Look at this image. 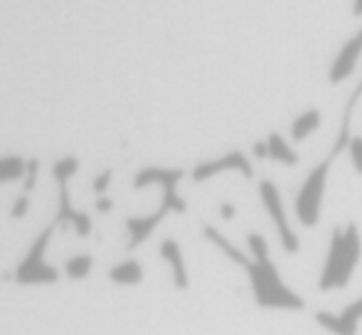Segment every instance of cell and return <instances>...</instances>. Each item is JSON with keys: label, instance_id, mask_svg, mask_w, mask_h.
I'll return each instance as SVG.
<instances>
[{"label": "cell", "instance_id": "6da1fadb", "mask_svg": "<svg viewBox=\"0 0 362 335\" xmlns=\"http://www.w3.org/2000/svg\"><path fill=\"white\" fill-rule=\"evenodd\" d=\"M249 249H252V259L244 264L247 269L249 283H252L254 301L262 308H281V311H303V298L284 283L279 269L274 266L272 257H269V242L262 235L252 232L247 237Z\"/></svg>", "mask_w": 362, "mask_h": 335}, {"label": "cell", "instance_id": "7a4b0ae2", "mask_svg": "<svg viewBox=\"0 0 362 335\" xmlns=\"http://www.w3.org/2000/svg\"><path fill=\"white\" fill-rule=\"evenodd\" d=\"M362 257V237L355 222H350L345 230L335 227L330 235V249L325 259L323 274H320V291H333V288H345L353 278L355 269Z\"/></svg>", "mask_w": 362, "mask_h": 335}, {"label": "cell", "instance_id": "3957f363", "mask_svg": "<svg viewBox=\"0 0 362 335\" xmlns=\"http://www.w3.org/2000/svg\"><path fill=\"white\" fill-rule=\"evenodd\" d=\"M328 172H330V158L320 160V163L308 172V177H305V182L300 185V190L296 192V215H298L303 227H313L315 222L320 220L325 185H328Z\"/></svg>", "mask_w": 362, "mask_h": 335}, {"label": "cell", "instance_id": "277c9868", "mask_svg": "<svg viewBox=\"0 0 362 335\" xmlns=\"http://www.w3.org/2000/svg\"><path fill=\"white\" fill-rule=\"evenodd\" d=\"M185 172L180 168L175 170H165V168H144V170L136 172L134 177V187L136 190H144L148 185H158L163 190V205L170 212H185L187 205L180 195H177V182L182 180Z\"/></svg>", "mask_w": 362, "mask_h": 335}, {"label": "cell", "instance_id": "5b68a950", "mask_svg": "<svg viewBox=\"0 0 362 335\" xmlns=\"http://www.w3.org/2000/svg\"><path fill=\"white\" fill-rule=\"evenodd\" d=\"M259 197H262V205L267 207L269 217H272L274 225H276L279 240H281V249L286 254H296L300 249V242H298V235L293 232V227H291L286 210H284L281 192L276 190V185H274L272 180H262L259 182Z\"/></svg>", "mask_w": 362, "mask_h": 335}, {"label": "cell", "instance_id": "8992f818", "mask_svg": "<svg viewBox=\"0 0 362 335\" xmlns=\"http://www.w3.org/2000/svg\"><path fill=\"white\" fill-rule=\"evenodd\" d=\"M52 232H54V225H49L47 230L35 240V245L30 247L23 264L15 269V278H18L20 283H54L59 278L57 269L47 266V264L42 261V254L47 249V242H49V237H52Z\"/></svg>", "mask_w": 362, "mask_h": 335}, {"label": "cell", "instance_id": "52a82bcc", "mask_svg": "<svg viewBox=\"0 0 362 335\" xmlns=\"http://www.w3.org/2000/svg\"><path fill=\"white\" fill-rule=\"evenodd\" d=\"M360 321H362V298L353 301L350 306H345L340 313H328V311L315 313V323L323 326L325 331H330L333 335H358Z\"/></svg>", "mask_w": 362, "mask_h": 335}, {"label": "cell", "instance_id": "ba28073f", "mask_svg": "<svg viewBox=\"0 0 362 335\" xmlns=\"http://www.w3.org/2000/svg\"><path fill=\"white\" fill-rule=\"evenodd\" d=\"M224 170H239L244 177H254V165L249 163V158L242 153V151H232V153L222 155L217 160H205V163H197L195 170H192V180L195 182H205L210 177H215L217 172Z\"/></svg>", "mask_w": 362, "mask_h": 335}, {"label": "cell", "instance_id": "9c48e42d", "mask_svg": "<svg viewBox=\"0 0 362 335\" xmlns=\"http://www.w3.org/2000/svg\"><path fill=\"white\" fill-rule=\"evenodd\" d=\"M362 54V30L355 37H350L348 42L340 47L338 57L333 59V64H330V84H340L345 82L348 77H353L355 67H358V59Z\"/></svg>", "mask_w": 362, "mask_h": 335}, {"label": "cell", "instance_id": "30bf717a", "mask_svg": "<svg viewBox=\"0 0 362 335\" xmlns=\"http://www.w3.org/2000/svg\"><path fill=\"white\" fill-rule=\"evenodd\" d=\"M64 222L74 225V230H76V235H79V237H86L91 232L89 215H84V212H76L72 207V202H69L67 185H59V210H57V215H54L52 225H64Z\"/></svg>", "mask_w": 362, "mask_h": 335}, {"label": "cell", "instance_id": "8fae6325", "mask_svg": "<svg viewBox=\"0 0 362 335\" xmlns=\"http://www.w3.org/2000/svg\"><path fill=\"white\" fill-rule=\"evenodd\" d=\"M168 212H170V210H168L165 205H160L156 212H153V215H148V217H129V220H126V227H129V235H131L129 249L144 245L148 237L153 235V230H156V227L165 220Z\"/></svg>", "mask_w": 362, "mask_h": 335}, {"label": "cell", "instance_id": "7c38bea8", "mask_svg": "<svg viewBox=\"0 0 362 335\" xmlns=\"http://www.w3.org/2000/svg\"><path fill=\"white\" fill-rule=\"evenodd\" d=\"M160 257L170 264L175 288H187V269H185V261H182L180 245H177L175 240H163L160 242Z\"/></svg>", "mask_w": 362, "mask_h": 335}, {"label": "cell", "instance_id": "4fadbf2b", "mask_svg": "<svg viewBox=\"0 0 362 335\" xmlns=\"http://www.w3.org/2000/svg\"><path fill=\"white\" fill-rule=\"evenodd\" d=\"M320 121H323V114H320L318 109H308V111H305V114L296 116L293 124H291V139H293L296 143H300V141H305L310 134H313L315 129H318Z\"/></svg>", "mask_w": 362, "mask_h": 335}, {"label": "cell", "instance_id": "5bb4252c", "mask_svg": "<svg viewBox=\"0 0 362 335\" xmlns=\"http://www.w3.org/2000/svg\"><path fill=\"white\" fill-rule=\"evenodd\" d=\"M362 96V82L358 84V89L353 91V96L348 99V104H345V114H343V126H340V134H338V141H335L333 146V155H338L340 151L348 148L350 139H353V134H350V121H353V111H355V104H358V99Z\"/></svg>", "mask_w": 362, "mask_h": 335}, {"label": "cell", "instance_id": "9a60e30c", "mask_svg": "<svg viewBox=\"0 0 362 335\" xmlns=\"http://www.w3.org/2000/svg\"><path fill=\"white\" fill-rule=\"evenodd\" d=\"M267 143H269V158H272L274 163H284V165L298 163V153L291 148V143L281 134H272L267 139Z\"/></svg>", "mask_w": 362, "mask_h": 335}, {"label": "cell", "instance_id": "2e32d148", "mask_svg": "<svg viewBox=\"0 0 362 335\" xmlns=\"http://www.w3.org/2000/svg\"><path fill=\"white\" fill-rule=\"evenodd\" d=\"M109 278L114 283H124V286H134V283H141L144 281V269L136 259H126L121 261L119 266H114L109 271Z\"/></svg>", "mask_w": 362, "mask_h": 335}, {"label": "cell", "instance_id": "e0dca14e", "mask_svg": "<svg viewBox=\"0 0 362 335\" xmlns=\"http://www.w3.org/2000/svg\"><path fill=\"white\" fill-rule=\"evenodd\" d=\"M28 170V163L18 155H8V158H0V182L18 180L23 172Z\"/></svg>", "mask_w": 362, "mask_h": 335}, {"label": "cell", "instance_id": "ac0fdd59", "mask_svg": "<svg viewBox=\"0 0 362 335\" xmlns=\"http://www.w3.org/2000/svg\"><path fill=\"white\" fill-rule=\"evenodd\" d=\"M91 261L94 259L89 257V254H81V257H72V259H67V276L69 278H84V276H89V271H91Z\"/></svg>", "mask_w": 362, "mask_h": 335}, {"label": "cell", "instance_id": "d6986e66", "mask_svg": "<svg viewBox=\"0 0 362 335\" xmlns=\"http://www.w3.org/2000/svg\"><path fill=\"white\" fill-rule=\"evenodd\" d=\"M76 170H79V160H76L74 155H67V158H62V160H57V163H54L52 175L57 177L59 185H67V180L74 175Z\"/></svg>", "mask_w": 362, "mask_h": 335}, {"label": "cell", "instance_id": "ffe728a7", "mask_svg": "<svg viewBox=\"0 0 362 335\" xmlns=\"http://www.w3.org/2000/svg\"><path fill=\"white\" fill-rule=\"evenodd\" d=\"M348 153H350V160H353V168L358 172H362V136H353V139H350Z\"/></svg>", "mask_w": 362, "mask_h": 335}, {"label": "cell", "instance_id": "44dd1931", "mask_svg": "<svg viewBox=\"0 0 362 335\" xmlns=\"http://www.w3.org/2000/svg\"><path fill=\"white\" fill-rule=\"evenodd\" d=\"M111 177H114V170H111V168H106V170L101 172L99 177H96V180H94V192H96V195H101V192H104L106 187H109Z\"/></svg>", "mask_w": 362, "mask_h": 335}, {"label": "cell", "instance_id": "7402d4cb", "mask_svg": "<svg viewBox=\"0 0 362 335\" xmlns=\"http://www.w3.org/2000/svg\"><path fill=\"white\" fill-rule=\"evenodd\" d=\"M25 212H28V197H20L18 202H15V207H13V212H10V217H15V220H18V217H23Z\"/></svg>", "mask_w": 362, "mask_h": 335}, {"label": "cell", "instance_id": "603a6c76", "mask_svg": "<svg viewBox=\"0 0 362 335\" xmlns=\"http://www.w3.org/2000/svg\"><path fill=\"white\" fill-rule=\"evenodd\" d=\"M252 151H254V155H257V158H269V143H267V141H257Z\"/></svg>", "mask_w": 362, "mask_h": 335}, {"label": "cell", "instance_id": "cb8c5ba5", "mask_svg": "<svg viewBox=\"0 0 362 335\" xmlns=\"http://www.w3.org/2000/svg\"><path fill=\"white\" fill-rule=\"evenodd\" d=\"M219 215H222V220H232V217L237 215V210H234L232 202H222V207H219Z\"/></svg>", "mask_w": 362, "mask_h": 335}, {"label": "cell", "instance_id": "d4e9b609", "mask_svg": "<svg viewBox=\"0 0 362 335\" xmlns=\"http://www.w3.org/2000/svg\"><path fill=\"white\" fill-rule=\"evenodd\" d=\"M111 207H114V205H111L109 197H99V200H96V210H99V212H109Z\"/></svg>", "mask_w": 362, "mask_h": 335}, {"label": "cell", "instance_id": "484cf974", "mask_svg": "<svg viewBox=\"0 0 362 335\" xmlns=\"http://www.w3.org/2000/svg\"><path fill=\"white\" fill-rule=\"evenodd\" d=\"M353 13H355V15H362V0H358V3H355Z\"/></svg>", "mask_w": 362, "mask_h": 335}]
</instances>
